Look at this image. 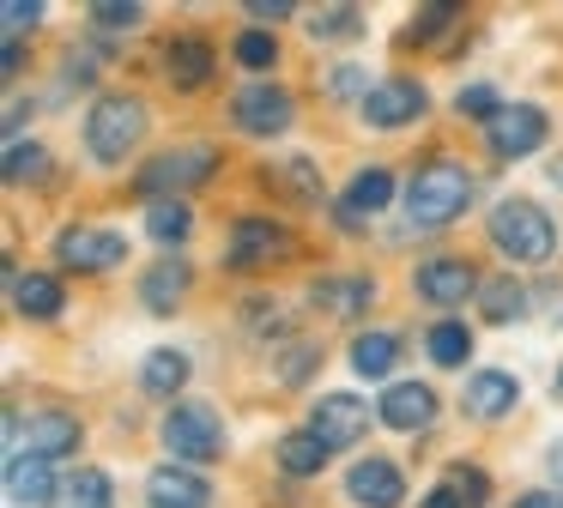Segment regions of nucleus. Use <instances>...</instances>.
<instances>
[{
  "label": "nucleus",
  "instance_id": "nucleus-1",
  "mask_svg": "<svg viewBox=\"0 0 563 508\" xmlns=\"http://www.w3.org/2000/svg\"><path fill=\"white\" fill-rule=\"evenodd\" d=\"M466 200H473L466 164L437 157V164H424L412 176V188H406V218H412V230H442V224H454V218L466 212Z\"/></svg>",
  "mask_w": 563,
  "mask_h": 508
},
{
  "label": "nucleus",
  "instance_id": "nucleus-2",
  "mask_svg": "<svg viewBox=\"0 0 563 508\" xmlns=\"http://www.w3.org/2000/svg\"><path fill=\"white\" fill-rule=\"evenodd\" d=\"M490 242H497L515 266H539V261H551V249H558V230H551L545 206L503 200L497 212H490Z\"/></svg>",
  "mask_w": 563,
  "mask_h": 508
},
{
  "label": "nucleus",
  "instance_id": "nucleus-3",
  "mask_svg": "<svg viewBox=\"0 0 563 508\" xmlns=\"http://www.w3.org/2000/svg\"><path fill=\"white\" fill-rule=\"evenodd\" d=\"M140 133H146V103H140V97L110 91V97H98V103H91L86 145H91V157H98V164H122V157L140 145Z\"/></svg>",
  "mask_w": 563,
  "mask_h": 508
},
{
  "label": "nucleus",
  "instance_id": "nucleus-4",
  "mask_svg": "<svg viewBox=\"0 0 563 508\" xmlns=\"http://www.w3.org/2000/svg\"><path fill=\"white\" fill-rule=\"evenodd\" d=\"M79 448V418L74 411H31L7 418V460H67Z\"/></svg>",
  "mask_w": 563,
  "mask_h": 508
},
{
  "label": "nucleus",
  "instance_id": "nucleus-5",
  "mask_svg": "<svg viewBox=\"0 0 563 508\" xmlns=\"http://www.w3.org/2000/svg\"><path fill=\"white\" fill-rule=\"evenodd\" d=\"M164 448H170L183 466H212L224 454V430L212 418V406H195V399H176L164 411Z\"/></svg>",
  "mask_w": 563,
  "mask_h": 508
},
{
  "label": "nucleus",
  "instance_id": "nucleus-6",
  "mask_svg": "<svg viewBox=\"0 0 563 508\" xmlns=\"http://www.w3.org/2000/svg\"><path fill=\"white\" fill-rule=\"evenodd\" d=\"M212 169H219V152H212V145H176V152L152 157V164L140 169V194L170 200V194H183V188H200Z\"/></svg>",
  "mask_w": 563,
  "mask_h": 508
},
{
  "label": "nucleus",
  "instance_id": "nucleus-7",
  "mask_svg": "<svg viewBox=\"0 0 563 508\" xmlns=\"http://www.w3.org/2000/svg\"><path fill=\"white\" fill-rule=\"evenodd\" d=\"M279 254H291V230H285L279 218H236L231 224V242H224L231 273H261V266H273Z\"/></svg>",
  "mask_w": 563,
  "mask_h": 508
},
{
  "label": "nucleus",
  "instance_id": "nucleus-8",
  "mask_svg": "<svg viewBox=\"0 0 563 508\" xmlns=\"http://www.w3.org/2000/svg\"><path fill=\"white\" fill-rule=\"evenodd\" d=\"M55 261L74 266V273H110V266L128 261V236H122V230H86V224H74V230H62V236H55Z\"/></svg>",
  "mask_w": 563,
  "mask_h": 508
},
{
  "label": "nucleus",
  "instance_id": "nucleus-9",
  "mask_svg": "<svg viewBox=\"0 0 563 508\" xmlns=\"http://www.w3.org/2000/svg\"><path fill=\"white\" fill-rule=\"evenodd\" d=\"M231 121L243 133H255V140H273V133H285L297 121V103H291L285 85H249V91H236Z\"/></svg>",
  "mask_w": 563,
  "mask_h": 508
},
{
  "label": "nucleus",
  "instance_id": "nucleus-10",
  "mask_svg": "<svg viewBox=\"0 0 563 508\" xmlns=\"http://www.w3.org/2000/svg\"><path fill=\"white\" fill-rule=\"evenodd\" d=\"M424 85L418 79H382V85H369V97H364V121L369 128H406V121H418L424 115Z\"/></svg>",
  "mask_w": 563,
  "mask_h": 508
},
{
  "label": "nucleus",
  "instance_id": "nucleus-11",
  "mask_svg": "<svg viewBox=\"0 0 563 508\" xmlns=\"http://www.w3.org/2000/svg\"><path fill=\"white\" fill-rule=\"evenodd\" d=\"M485 140H490V152H497V157H527V152H539V145H545V109L509 103V109H503V115L485 128Z\"/></svg>",
  "mask_w": 563,
  "mask_h": 508
},
{
  "label": "nucleus",
  "instance_id": "nucleus-12",
  "mask_svg": "<svg viewBox=\"0 0 563 508\" xmlns=\"http://www.w3.org/2000/svg\"><path fill=\"white\" fill-rule=\"evenodd\" d=\"M388 200H394V169L369 164V169H357V176H352V188L340 194V206H333V212H340V224H345V230H364Z\"/></svg>",
  "mask_w": 563,
  "mask_h": 508
},
{
  "label": "nucleus",
  "instance_id": "nucleus-13",
  "mask_svg": "<svg viewBox=\"0 0 563 508\" xmlns=\"http://www.w3.org/2000/svg\"><path fill=\"white\" fill-rule=\"evenodd\" d=\"M473 290H478V273H473L466 261H454V254H442V261H424V266H418V297L437 302V309H461Z\"/></svg>",
  "mask_w": 563,
  "mask_h": 508
},
{
  "label": "nucleus",
  "instance_id": "nucleus-14",
  "mask_svg": "<svg viewBox=\"0 0 563 508\" xmlns=\"http://www.w3.org/2000/svg\"><path fill=\"white\" fill-rule=\"evenodd\" d=\"M345 490H352V503H364V508H400L406 503L400 466H394V460H382V454L357 460L352 478H345Z\"/></svg>",
  "mask_w": 563,
  "mask_h": 508
},
{
  "label": "nucleus",
  "instance_id": "nucleus-15",
  "mask_svg": "<svg viewBox=\"0 0 563 508\" xmlns=\"http://www.w3.org/2000/svg\"><path fill=\"white\" fill-rule=\"evenodd\" d=\"M309 430H316L328 448H352L357 435L369 430V406L357 394H328L316 406V418H309Z\"/></svg>",
  "mask_w": 563,
  "mask_h": 508
},
{
  "label": "nucleus",
  "instance_id": "nucleus-16",
  "mask_svg": "<svg viewBox=\"0 0 563 508\" xmlns=\"http://www.w3.org/2000/svg\"><path fill=\"white\" fill-rule=\"evenodd\" d=\"M146 503L152 508H212V484L195 466H176L170 460V466H158L146 478Z\"/></svg>",
  "mask_w": 563,
  "mask_h": 508
},
{
  "label": "nucleus",
  "instance_id": "nucleus-17",
  "mask_svg": "<svg viewBox=\"0 0 563 508\" xmlns=\"http://www.w3.org/2000/svg\"><path fill=\"white\" fill-rule=\"evenodd\" d=\"M376 418L388 423V430H430V418H437V394H430L424 382H394L388 394L376 399Z\"/></svg>",
  "mask_w": 563,
  "mask_h": 508
},
{
  "label": "nucleus",
  "instance_id": "nucleus-18",
  "mask_svg": "<svg viewBox=\"0 0 563 508\" xmlns=\"http://www.w3.org/2000/svg\"><path fill=\"white\" fill-rule=\"evenodd\" d=\"M515 399H521V382H515V375H503V369H478V375H466L461 406L473 411V418H509Z\"/></svg>",
  "mask_w": 563,
  "mask_h": 508
},
{
  "label": "nucleus",
  "instance_id": "nucleus-19",
  "mask_svg": "<svg viewBox=\"0 0 563 508\" xmlns=\"http://www.w3.org/2000/svg\"><path fill=\"white\" fill-rule=\"evenodd\" d=\"M164 79L183 85V91H200V85L212 79V67H219V55H212V43H200V36H176L170 48H164Z\"/></svg>",
  "mask_w": 563,
  "mask_h": 508
},
{
  "label": "nucleus",
  "instance_id": "nucleus-20",
  "mask_svg": "<svg viewBox=\"0 0 563 508\" xmlns=\"http://www.w3.org/2000/svg\"><path fill=\"white\" fill-rule=\"evenodd\" d=\"M188 285H195L188 261H158V266H146V278H140V302H146L152 314H176V302L188 297Z\"/></svg>",
  "mask_w": 563,
  "mask_h": 508
},
{
  "label": "nucleus",
  "instance_id": "nucleus-21",
  "mask_svg": "<svg viewBox=\"0 0 563 508\" xmlns=\"http://www.w3.org/2000/svg\"><path fill=\"white\" fill-rule=\"evenodd\" d=\"M309 302H316L321 314L352 321V314H364L369 302H376V285H369V278H316V285H309Z\"/></svg>",
  "mask_w": 563,
  "mask_h": 508
},
{
  "label": "nucleus",
  "instance_id": "nucleus-22",
  "mask_svg": "<svg viewBox=\"0 0 563 508\" xmlns=\"http://www.w3.org/2000/svg\"><path fill=\"white\" fill-rule=\"evenodd\" d=\"M55 472L49 460H7V496H13V508H49L55 503Z\"/></svg>",
  "mask_w": 563,
  "mask_h": 508
},
{
  "label": "nucleus",
  "instance_id": "nucleus-23",
  "mask_svg": "<svg viewBox=\"0 0 563 508\" xmlns=\"http://www.w3.org/2000/svg\"><path fill=\"white\" fill-rule=\"evenodd\" d=\"M13 309L31 314V321H55L67 309V297L49 273H13Z\"/></svg>",
  "mask_w": 563,
  "mask_h": 508
},
{
  "label": "nucleus",
  "instance_id": "nucleus-24",
  "mask_svg": "<svg viewBox=\"0 0 563 508\" xmlns=\"http://www.w3.org/2000/svg\"><path fill=\"white\" fill-rule=\"evenodd\" d=\"M485 496H490V478H485V472H478V466H454L418 508H485Z\"/></svg>",
  "mask_w": 563,
  "mask_h": 508
},
{
  "label": "nucleus",
  "instance_id": "nucleus-25",
  "mask_svg": "<svg viewBox=\"0 0 563 508\" xmlns=\"http://www.w3.org/2000/svg\"><path fill=\"white\" fill-rule=\"evenodd\" d=\"M49 508H115V490H110V478H103L98 466H79V472H67V478L55 484Z\"/></svg>",
  "mask_w": 563,
  "mask_h": 508
},
{
  "label": "nucleus",
  "instance_id": "nucleus-26",
  "mask_svg": "<svg viewBox=\"0 0 563 508\" xmlns=\"http://www.w3.org/2000/svg\"><path fill=\"white\" fill-rule=\"evenodd\" d=\"M328 454H333V448L321 442L316 430H291V435H279V466L291 472V478H316V472L328 466Z\"/></svg>",
  "mask_w": 563,
  "mask_h": 508
},
{
  "label": "nucleus",
  "instance_id": "nucleus-27",
  "mask_svg": "<svg viewBox=\"0 0 563 508\" xmlns=\"http://www.w3.org/2000/svg\"><path fill=\"white\" fill-rule=\"evenodd\" d=\"M140 387L158 394V399H176L188 387V357L183 351H152V357L140 363Z\"/></svg>",
  "mask_w": 563,
  "mask_h": 508
},
{
  "label": "nucleus",
  "instance_id": "nucleus-28",
  "mask_svg": "<svg viewBox=\"0 0 563 508\" xmlns=\"http://www.w3.org/2000/svg\"><path fill=\"white\" fill-rule=\"evenodd\" d=\"M394 363H400V339L394 333H357L352 339V369L364 375V382H382Z\"/></svg>",
  "mask_w": 563,
  "mask_h": 508
},
{
  "label": "nucleus",
  "instance_id": "nucleus-29",
  "mask_svg": "<svg viewBox=\"0 0 563 508\" xmlns=\"http://www.w3.org/2000/svg\"><path fill=\"white\" fill-rule=\"evenodd\" d=\"M424 351L442 363V369H461V363L473 357V333H466V321H437L424 333Z\"/></svg>",
  "mask_w": 563,
  "mask_h": 508
},
{
  "label": "nucleus",
  "instance_id": "nucleus-30",
  "mask_svg": "<svg viewBox=\"0 0 563 508\" xmlns=\"http://www.w3.org/2000/svg\"><path fill=\"white\" fill-rule=\"evenodd\" d=\"M357 31H364V12H357V7L309 12V36H316V43H345V36H357Z\"/></svg>",
  "mask_w": 563,
  "mask_h": 508
},
{
  "label": "nucleus",
  "instance_id": "nucleus-31",
  "mask_svg": "<svg viewBox=\"0 0 563 508\" xmlns=\"http://www.w3.org/2000/svg\"><path fill=\"white\" fill-rule=\"evenodd\" d=\"M478 302H485L490 321H515V314L527 309V290L515 285V273H503V278H490V285H478Z\"/></svg>",
  "mask_w": 563,
  "mask_h": 508
},
{
  "label": "nucleus",
  "instance_id": "nucleus-32",
  "mask_svg": "<svg viewBox=\"0 0 563 508\" xmlns=\"http://www.w3.org/2000/svg\"><path fill=\"white\" fill-rule=\"evenodd\" d=\"M146 230L158 242H183L188 230H195V212H188L183 200H152V212H146Z\"/></svg>",
  "mask_w": 563,
  "mask_h": 508
},
{
  "label": "nucleus",
  "instance_id": "nucleus-33",
  "mask_svg": "<svg viewBox=\"0 0 563 508\" xmlns=\"http://www.w3.org/2000/svg\"><path fill=\"white\" fill-rule=\"evenodd\" d=\"M267 181H273V188H285V194H297V200H316V194H321L316 164H309V157H291V164L267 169Z\"/></svg>",
  "mask_w": 563,
  "mask_h": 508
},
{
  "label": "nucleus",
  "instance_id": "nucleus-34",
  "mask_svg": "<svg viewBox=\"0 0 563 508\" xmlns=\"http://www.w3.org/2000/svg\"><path fill=\"white\" fill-rule=\"evenodd\" d=\"M231 55L243 60L249 73H267L273 60H279V43H273L267 31H243V36H236V43H231Z\"/></svg>",
  "mask_w": 563,
  "mask_h": 508
},
{
  "label": "nucleus",
  "instance_id": "nucleus-35",
  "mask_svg": "<svg viewBox=\"0 0 563 508\" xmlns=\"http://www.w3.org/2000/svg\"><path fill=\"white\" fill-rule=\"evenodd\" d=\"M454 109H461V115H473V121H485V128H490V121H497L509 103H503V97L490 91V85H466V91L454 97Z\"/></svg>",
  "mask_w": 563,
  "mask_h": 508
},
{
  "label": "nucleus",
  "instance_id": "nucleus-36",
  "mask_svg": "<svg viewBox=\"0 0 563 508\" xmlns=\"http://www.w3.org/2000/svg\"><path fill=\"white\" fill-rule=\"evenodd\" d=\"M43 169H49L43 145H7V181H37Z\"/></svg>",
  "mask_w": 563,
  "mask_h": 508
},
{
  "label": "nucleus",
  "instance_id": "nucleus-37",
  "mask_svg": "<svg viewBox=\"0 0 563 508\" xmlns=\"http://www.w3.org/2000/svg\"><path fill=\"white\" fill-rule=\"evenodd\" d=\"M91 24H98V31H134V24H140V7H122V0H98V7H91Z\"/></svg>",
  "mask_w": 563,
  "mask_h": 508
},
{
  "label": "nucleus",
  "instance_id": "nucleus-38",
  "mask_svg": "<svg viewBox=\"0 0 563 508\" xmlns=\"http://www.w3.org/2000/svg\"><path fill=\"white\" fill-rule=\"evenodd\" d=\"M0 19H7V43H19V36L43 19V7H37V0H7V7H0Z\"/></svg>",
  "mask_w": 563,
  "mask_h": 508
},
{
  "label": "nucleus",
  "instance_id": "nucleus-39",
  "mask_svg": "<svg viewBox=\"0 0 563 508\" xmlns=\"http://www.w3.org/2000/svg\"><path fill=\"white\" fill-rule=\"evenodd\" d=\"M454 19H461V12H454V7H424V12H418V19H412V36H424V43H430V36H437L442 24H454Z\"/></svg>",
  "mask_w": 563,
  "mask_h": 508
},
{
  "label": "nucleus",
  "instance_id": "nucleus-40",
  "mask_svg": "<svg viewBox=\"0 0 563 508\" xmlns=\"http://www.w3.org/2000/svg\"><path fill=\"white\" fill-rule=\"evenodd\" d=\"M309 363H316V345H291V351H285L279 382H303V375H309Z\"/></svg>",
  "mask_w": 563,
  "mask_h": 508
},
{
  "label": "nucleus",
  "instance_id": "nucleus-41",
  "mask_svg": "<svg viewBox=\"0 0 563 508\" xmlns=\"http://www.w3.org/2000/svg\"><path fill=\"white\" fill-rule=\"evenodd\" d=\"M291 0H249V19H285Z\"/></svg>",
  "mask_w": 563,
  "mask_h": 508
},
{
  "label": "nucleus",
  "instance_id": "nucleus-42",
  "mask_svg": "<svg viewBox=\"0 0 563 508\" xmlns=\"http://www.w3.org/2000/svg\"><path fill=\"white\" fill-rule=\"evenodd\" d=\"M515 508H563V490H527Z\"/></svg>",
  "mask_w": 563,
  "mask_h": 508
},
{
  "label": "nucleus",
  "instance_id": "nucleus-43",
  "mask_svg": "<svg viewBox=\"0 0 563 508\" xmlns=\"http://www.w3.org/2000/svg\"><path fill=\"white\" fill-rule=\"evenodd\" d=\"M357 73H364V67H333V97H345V91H357Z\"/></svg>",
  "mask_w": 563,
  "mask_h": 508
},
{
  "label": "nucleus",
  "instance_id": "nucleus-44",
  "mask_svg": "<svg viewBox=\"0 0 563 508\" xmlns=\"http://www.w3.org/2000/svg\"><path fill=\"white\" fill-rule=\"evenodd\" d=\"M558 394H563V369H558Z\"/></svg>",
  "mask_w": 563,
  "mask_h": 508
}]
</instances>
